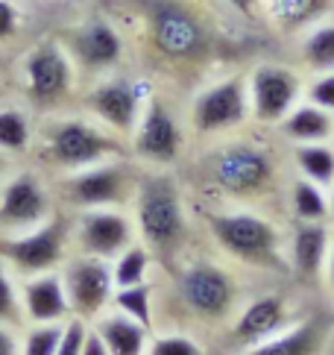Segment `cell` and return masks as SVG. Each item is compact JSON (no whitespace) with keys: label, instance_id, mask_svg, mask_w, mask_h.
<instances>
[{"label":"cell","instance_id":"obj_1","mask_svg":"<svg viewBox=\"0 0 334 355\" xmlns=\"http://www.w3.org/2000/svg\"><path fill=\"white\" fill-rule=\"evenodd\" d=\"M249 130L217 138L202 147L197 159L200 182L214 197V202L267 209L270 200L285 194L290 180L285 171L290 168V162L281 159L267 138L252 135Z\"/></svg>","mask_w":334,"mask_h":355},{"label":"cell","instance_id":"obj_2","mask_svg":"<svg viewBox=\"0 0 334 355\" xmlns=\"http://www.w3.org/2000/svg\"><path fill=\"white\" fill-rule=\"evenodd\" d=\"M217 256L235 268H249L261 273L290 276L288 268V230L276 220L273 211L252 206H229L214 202L202 214Z\"/></svg>","mask_w":334,"mask_h":355},{"label":"cell","instance_id":"obj_3","mask_svg":"<svg viewBox=\"0 0 334 355\" xmlns=\"http://www.w3.org/2000/svg\"><path fill=\"white\" fill-rule=\"evenodd\" d=\"M130 214L135 220L138 241L152 252L159 268L170 270L191 252V235H194L191 206L173 171H141Z\"/></svg>","mask_w":334,"mask_h":355},{"label":"cell","instance_id":"obj_4","mask_svg":"<svg viewBox=\"0 0 334 355\" xmlns=\"http://www.w3.org/2000/svg\"><path fill=\"white\" fill-rule=\"evenodd\" d=\"M147 50L170 73H197L211 65L217 33L194 0H147L144 6Z\"/></svg>","mask_w":334,"mask_h":355},{"label":"cell","instance_id":"obj_5","mask_svg":"<svg viewBox=\"0 0 334 355\" xmlns=\"http://www.w3.org/2000/svg\"><path fill=\"white\" fill-rule=\"evenodd\" d=\"M167 273H170V294L176 309L191 326L226 329L247 300L235 264L220 256L188 252Z\"/></svg>","mask_w":334,"mask_h":355},{"label":"cell","instance_id":"obj_6","mask_svg":"<svg viewBox=\"0 0 334 355\" xmlns=\"http://www.w3.org/2000/svg\"><path fill=\"white\" fill-rule=\"evenodd\" d=\"M130 156V147L121 135L109 132L103 123L88 118L85 112H56L44 115L42 126H35L30 159L38 164L47 180L65 176L91 164Z\"/></svg>","mask_w":334,"mask_h":355},{"label":"cell","instance_id":"obj_7","mask_svg":"<svg viewBox=\"0 0 334 355\" xmlns=\"http://www.w3.org/2000/svg\"><path fill=\"white\" fill-rule=\"evenodd\" d=\"M141 164L132 156H118L91 168L73 171L65 176H53L56 202L68 211L85 209H130L135 188L141 180Z\"/></svg>","mask_w":334,"mask_h":355},{"label":"cell","instance_id":"obj_8","mask_svg":"<svg viewBox=\"0 0 334 355\" xmlns=\"http://www.w3.org/2000/svg\"><path fill=\"white\" fill-rule=\"evenodd\" d=\"M188 135L202 144L238 135L252 126L247 100V73H220L194 88L185 106Z\"/></svg>","mask_w":334,"mask_h":355},{"label":"cell","instance_id":"obj_9","mask_svg":"<svg viewBox=\"0 0 334 355\" xmlns=\"http://www.w3.org/2000/svg\"><path fill=\"white\" fill-rule=\"evenodd\" d=\"M188 138L185 109L173 106L170 97L152 92L126 147L141 168L173 171L188 153Z\"/></svg>","mask_w":334,"mask_h":355},{"label":"cell","instance_id":"obj_10","mask_svg":"<svg viewBox=\"0 0 334 355\" xmlns=\"http://www.w3.org/2000/svg\"><path fill=\"white\" fill-rule=\"evenodd\" d=\"M76 83H80V73H76L68 50L62 47L59 39L38 42L21 59V94L33 109L44 112V115L65 112L68 100L76 94Z\"/></svg>","mask_w":334,"mask_h":355},{"label":"cell","instance_id":"obj_11","mask_svg":"<svg viewBox=\"0 0 334 355\" xmlns=\"http://www.w3.org/2000/svg\"><path fill=\"white\" fill-rule=\"evenodd\" d=\"M71 211L56 209L53 218L18 235H0V261L18 279L62 270L71 259Z\"/></svg>","mask_w":334,"mask_h":355},{"label":"cell","instance_id":"obj_12","mask_svg":"<svg viewBox=\"0 0 334 355\" xmlns=\"http://www.w3.org/2000/svg\"><path fill=\"white\" fill-rule=\"evenodd\" d=\"M150 94H152V88L144 80L114 71V73H106V77L94 80L85 88L80 112H85V115L94 118L97 123H103L109 132L121 135L123 141H130V135L135 130L141 112H144V103Z\"/></svg>","mask_w":334,"mask_h":355},{"label":"cell","instance_id":"obj_13","mask_svg":"<svg viewBox=\"0 0 334 355\" xmlns=\"http://www.w3.org/2000/svg\"><path fill=\"white\" fill-rule=\"evenodd\" d=\"M305 73L285 62H258L247 71L249 118L258 130H276L288 112L302 103Z\"/></svg>","mask_w":334,"mask_h":355},{"label":"cell","instance_id":"obj_14","mask_svg":"<svg viewBox=\"0 0 334 355\" xmlns=\"http://www.w3.org/2000/svg\"><path fill=\"white\" fill-rule=\"evenodd\" d=\"M53 185L38 168H15L0 182V235H18L53 218Z\"/></svg>","mask_w":334,"mask_h":355},{"label":"cell","instance_id":"obj_15","mask_svg":"<svg viewBox=\"0 0 334 355\" xmlns=\"http://www.w3.org/2000/svg\"><path fill=\"white\" fill-rule=\"evenodd\" d=\"M59 42L68 50L76 73H88L91 80L121 71L126 59V39L109 18H88L76 24Z\"/></svg>","mask_w":334,"mask_h":355},{"label":"cell","instance_id":"obj_16","mask_svg":"<svg viewBox=\"0 0 334 355\" xmlns=\"http://www.w3.org/2000/svg\"><path fill=\"white\" fill-rule=\"evenodd\" d=\"M135 220L130 209H85L71 211V244L73 252L112 261L135 244Z\"/></svg>","mask_w":334,"mask_h":355},{"label":"cell","instance_id":"obj_17","mask_svg":"<svg viewBox=\"0 0 334 355\" xmlns=\"http://www.w3.org/2000/svg\"><path fill=\"white\" fill-rule=\"evenodd\" d=\"M59 273H62V282H65V294H68L73 317L94 323L100 314H106L112 309L114 279H112L109 261L71 252V259L62 264Z\"/></svg>","mask_w":334,"mask_h":355},{"label":"cell","instance_id":"obj_18","mask_svg":"<svg viewBox=\"0 0 334 355\" xmlns=\"http://www.w3.org/2000/svg\"><path fill=\"white\" fill-rule=\"evenodd\" d=\"M293 320H297L293 302L285 294H279V291H267V294H255V297L243 300V306L238 309L232 323H229L223 332H226L229 347L238 352L243 347H252V344H258V340L279 335L281 329H288Z\"/></svg>","mask_w":334,"mask_h":355},{"label":"cell","instance_id":"obj_19","mask_svg":"<svg viewBox=\"0 0 334 355\" xmlns=\"http://www.w3.org/2000/svg\"><path fill=\"white\" fill-rule=\"evenodd\" d=\"M18 291H21V309H24V323L27 326L65 323L68 317H73L59 270L18 279Z\"/></svg>","mask_w":334,"mask_h":355},{"label":"cell","instance_id":"obj_20","mask_svg":"<svg viewBox=\"0 0 334 355\" xmlns=\"http://www.w3.org/2000/svg\"><path fill=\"white\" fill-rule=\"evenodd\" d=\"M334 223H299L293 220L288 230V268L290 276L317 282L326 273L328 250H331Z\"/></svg>","mask_w":334,"mask_h":355},{"label":"cell","instance_id":"obj_21","mask_svg":"<svg viewBox=\"0 0 334 355\" xmlns=\"http://www.w3.org/2000/svg\"><path fill=\"white\" fill-rule=\"evenodd\" d=\"M334 15V0H261V21L288 39Z\"/></svg>","mask_w":334,"mask_h":355},{"label":"cell","instance_id":"obj_22","mask_svg":"<svg viewBox=\"0 0 334 355\" xmlns=\"http://www.w3.org/2000/svg\"><path fill=\"white\" fill-rule=\"evenodd\" d=\"M326 344V326L317 317H297L279 335L243 347L235 355H319Z\"/></svg>","mask_w":334,"mask_h":355},{"label":"cell","instance_id":"obj_23","mask_svg":"<svg viewBox=\"0 0 334 355\" xmlns=\"http://www.w3.org/2000/svg\"><path fill=\"white\" fill-rule=\"evenodd\" d=\"M288 147L297 144H323V141H334V115L326 109H319L314 103H302L293 106L285 121H281L273 130Z\"/></svg>","mask_w":334,"mask_h":355},{"label":"cell","instance_id":"obj_24","mask_svg":"<svg viewBox=\"0 0 334 355\" xmlns=\"http://www.w3.org/2000/svg\"><path fill=\"white\" fill-rule=\"evenodd\" d=\"M91 326L100 332V338L106 340L112 355H147V344H150L152 329L132 320V317L109 309L106 314H100Z\"/></svg>","mask_w":334,"mask_h":355},{"label":"cell","instance_id":"obj_25","mask_svg":"<svg viewBox=\"0 0 334 355\" xmlns=\"http://www.w3.org/2000/svg\"><path fill=\"white\" fill-rule=\"evenodd\" d=\"M285 202H288V214L299 223H331L328 214V194L323 185H314L302 180V176H293L288 180L285 188Z\"/></svg>","mask_w":334,"mask_h":355},{"label":"cell","instance_id":"obj_26","mask_svg":"<svg viewBox=\"0 0 334 355\" xmlns=\"http://www.w3.org/2000/svg\"><path fill=\"white\" fill-rule=\"evenodd\" d=\"M297 42V56L302 71L311 73H326L334 71V15L314 24L311 30H305Z\"/></svg>","mask_w":334,"mask_h":355},{"label":"cell","instance_id":"obj_27","mask_svg":"<svg viewBox=\"0 0 334 355\" xmlns=\"http://www.w3.org/2000/svg\"><path fill=\"white\" fill-rule=\"evenodd\" d=\"M33 138H35V123L27 106H15V103L0 106V153L18 162L30 159Z\"/></svg>","mask_w":334,"mask_h":355},{"label":"cell","instance_id":"obj_28","mask_svg":"<svg viewBox=\"0 0 334 355\" xmlns=\"http://www.w3.org/2000/svg\"><path fill=\"white\" fill-rule=\"evenodd\" d=\"M288 162L293 176H302V180L323 188L334 182V141L288 147Z\"/></svg>","mask_w":334,"mask_h":355},{"label":"cell","instance_id":"obj_29","mask_svg":"<svg viewBox=\"0 0 334 355\" xmlns=\"http://www.w3.org/2000/svg\"><path fill=\"white\" fill-rule=\"evenodd\" d=\"M112 279H114V291L118 288H132V285H144V282H152V273H156V259L152 252L135 241V244L126 247L121 256H114L112 261Z\"/></svg>","mask_w":334,"mask_h":355},{"label":"cell","instance_id":"obj_30","mask_svg":"<svg viewBox=\"0 0 334 355\" xmlns=\"http://www.w3.org/2000/svg\"><path fill=\"white\" fill-rule=\"evenodd\" d=\"M112 309L121 311L132 320L144 323L147 329L159 326V291L156 282H144V285H132V288H118L112 297Z\"/></svg>","mask_w":334,"mask_h":355},{"label":"cell","instance_id":"obj_31","mask_svg":"<svg viewBox=\"0 0 334 355\" xmlns=\"http://www.w3.org/2000/svg\"><path fill=\"white\" fill-rule=\"evenodd\" d=\"M147 355H209V349L191 329L164 326V329H152Z\"/></svg>","mask_w":334,"mask_h":355},{"label":"cell","instance_id":"obj_32","mask_svg":"<svg viewBox=\"0 0 334 355\" xmlns=\"http://www.w3.org/2000/svg\"><path fill=\"white\" fill-rule=\"evenodd\" d=\"M0 323L24 329V309H21V291H18V276L12 273L3 261H0Z\"/></svg>","mask_w":334,"mask_h":355},{"label":"cell","instance_id":"obj_33","mask_svg":"<svg viewBox=\"0 0 334 355\" xmlns=\"http://www.w3.org/2000/svg\"><path fill=\"white\" fill-rule=\"evenodd\" d=\"M62 323L24 326L21 329V355H56Z\"/></svg>","mask_w":334,"mask_h":355},{"label":"cell","instance_id":"obj_34","mask_svg":"<svg viewBox=\"0 0 334 355\" xmlns=\"http://www.w3.org/2000/svg\"><path fill=\"white\" fill-rule=\"evenodd\" d=\"M302 100H308V103H314V106L334 115V71L311 73V77L305 80V97Z\"/></svg>","mask_w":334,"mask_h":355},{"label":"cell","instance_id":"obj_35","mask_svg":"<svg viewBox=\"0 0 334 355\" xmlns=\"http://www.w3.org/2000/svg\"><path fill=\"white\" fill-rule=\"evenodd\" d=\"M85 332H88V320H82V317H68V320L62 323L56 355H80Z\"/></svg>","mask_w":334,"mask_h":355},{"label":"cell","instance_id":"obj_36","mask_svg":"<svg viewBox=\"0 0 334 355\" xmlns=\"http://www.w3.org/2000/svg\"><path fill=\"white\" fill-rule=\"evenodd\" d=\"M21 30V12L12 0H0V44H9Z\"/></svg>","mask_w":334,"mask_h":355},{"label":"cell","instance_id":"obj_37","mask_svg":"<svg viewBox=\"0 0 334 355\" xmlns=\"http://www.w3.org/2000/svg\"><path fill=\"white\" fill-rule=\"evenodd\" d=\"M217 3L243 21H261V0H217Z\"/></svg>","mask_w":334,"mask_h":355},{"label":"cell","instance_id":"obj_38","mask_svg":"<svg viewBox=\"0 0 334 355\" xmlns=\"http://www.w3.org/2000/svg\"><path fill=\"white\" fill-rule=\"evenodd\" d=\"M0 355H21V329L0 323Z\"/></svg>","mask_w":334,"mask_h":355},{"label":"cell","instance_id":"obj_39","mask_svg":"<svg viewBox=\"0 0 334 355\" xmlns=\"http://www.w3.org/2000/svg\"><path fill=\"white\" fill-rule=\"evenodd\" d=\"M80 355H112L109 347H106V340L100 338L97 329L88 323V332H85V340H82V352Z\"/></svg>","mask_w":334,"mask_h":355},{"label":"cell","instance_id":"obj_40","mask_svg":"<svg viewBox=\"0 0 334 355\" xmlns=\"http://www.w3.org/2000/svg\"><path fill=\"white\" fill-rule=\"evenodd\" d=\"M323 279L328 282V288L334 291V230H331V250H328V261H326V273Z\"/></svg>","mask_w":334,"mask_h":355},{"label":"cell","instance_id":"obj_41","mask_svg":"<svg viewBox=\"0 0 334 355\" xmlns=\"http://www.w3.org/2000/svg\"><path fill=\"white\" fill-rule=\"evenodd\" d=\"M15 168H18V159H12V156H6V153H0V182H3Z\"/></svg>","mask_w":334,"mask_h":355},{"label":"cell","instance_id":"obj_42","mask_svg":"<svg viewBox=\"0 0 334 355\" xmlns=\"http://www.w3.org/2000/svg\"><path fill=\"white\" fill-rule=\"evenodd\" d=\"M326 194H328V214H331V223H334V182L326 188Z\"/></svg>","mask_w":334,"mask_h":355},{"label":"cell","instance_id":"obj_43","mask_svg":"<svg viewBox=\"0 0 334 355\" xmlns=\"http://www.w3.org/2000/svg\"><path fill=\"white\" fill-rule=\"evenodd\" d=\"M0 92H3V85H0Z\"/></svg>","mask_w":334,"mask_h":355}]
</instances>
